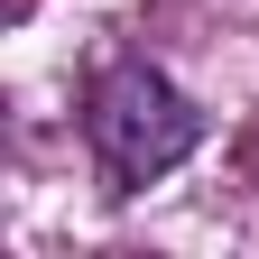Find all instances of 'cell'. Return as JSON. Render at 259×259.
I'll return each instance as SVG.
<instances>
[{"mask_svg": "<svg viewBox=\"0 0 259 259\" xmlns=\"http://www.w3.org/2000/svg\"><path fill=\"white\" fill-rule=\"evenodd\" d=\"M83 139H93V167L111 176V194H139V185L167 176L176 157H194L204 111H194L157 65L120 56V65H102V83L83 93Z\"/></svg>", "mask_w": 259, "mask_h": 259, "instance_id": "6da1fadb", "label": "cell"}]
</instances>
